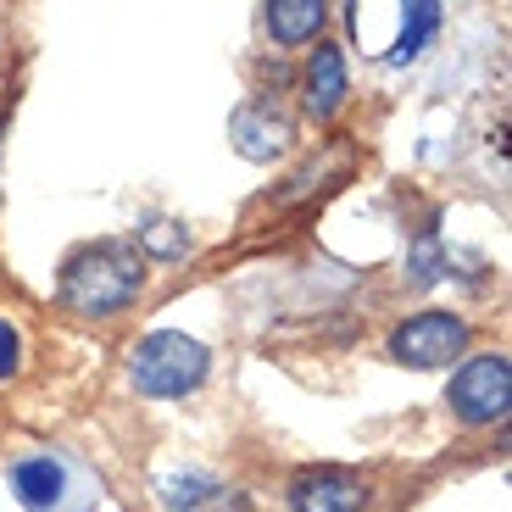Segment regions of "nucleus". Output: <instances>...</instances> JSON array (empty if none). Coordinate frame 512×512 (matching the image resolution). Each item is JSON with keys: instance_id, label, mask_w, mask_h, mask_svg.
<instances>
[{"instance_id": "f257e3e1", "label": "nucleus", "mask_w": 512, "mask_h": 512, "mask_svg": "<svg viewBox=\"0 0 512 512\" xmlns=\"http://www.w3.org/2000/svg\"><path fill=\"white\" fill-rule=\"evenodd\" d=\"M145 284V256L128 251L117 240H101V245H84V251L67 256L62 268V301L84 318H106V312L128 307Z\"/></svg>"}, {"instance_id": "20e7f679", "label": "nucleus", "mask_w": 512, "mask_h": 512, "mask_svg": "<svg viewBox=\"0 0 512 512\" xmlns=\"http://www.w3.org/2000/svg\"><path fill=\"white\" fill-rule=\"evenodd\" d=\"M462 346H468V329L457 312H418L390 334V357L412 362V368H446Z\"/></svg>"}, {"instance_id": "9d476101", "label": "nucleus", "mask_w": 512, "mask_h": 512, "mask_svg": "<svg viewBox=\"0 0 512 512\" xmlns=\"http://www.w3.org/2000/svg\"><path fill=\"white\" fill-rule=\"evenodd\" d=\"M323 17H329L323 0H268V34L279 45H307V39H318Z\"/></svg>"}, {"instance_id": "7ed1b4c3", "label": "nucleus", "mask_w": 512, "mask_h": 512, "mask_svg": "<svg viewBox=\"0 0 512 512\" xmlns=\"http://www.w3.org/2000/svg\"><path fill=\"white\" fill-rule=\"evenodd\" d=\"M507 401H512V362L507 357H474L462 362L457 379H451V412L462 423H496L507 418Z\"/></svg>"}, {"instance_id": "f8f14e48", "label": "nucleus", "mask_w": 512, "mask_h": 512, "mask_svg": "<svg viewBox=\"0 0 512 512\" xmlns=\"http://www.w3.org/2000/svg\"><path fill=\"white\" fill-rule=\"evenodd\" d=\"M184 245H190V234H184V223L151 218V223L140 229V256H184Z\"/></svg>"}, {"instance_id": "1a4fd4ad", "label": "nucleus", "mask_w": 512, "mask_h": 512, "mask_svg": "<svg viewBox=\"0 0 512 512\" xmlns=\"http://www.w3.org/2000/svg\"><path fill=\"white\" fill-rule=\"evenodd\" d=\"M340 101H346V62H340L334 45H318V56H312V67H307V112L334 117Z\"/></svg>"}, {"instance_id": "423d86ee", "label": "nucleus", "mask_w": 512, "mask_h": 512, "mask_svg": "<svg viewBox=\"0 0 512 512\" xmlns=\"http://www.w3.org/2000/svg\"><path fill=\"white\" fill-rule=\"evenodd\" d=\"M67 462H56V457H23V462H12V490H17V501H23L28 512H67L62 501H67Z\"/></svg>"}, {"instance_id": "39448f33", "label": "nucleus", "mask_w": 512, "mask_h": 512, "mask_svg": "<svg viewBox=\"0 0 512 512\" xmlns=\"http://www.w3.org/2000/svg\"><path fill=\"white\" fill-rule=\"evenodd\" d=\"M362 507H368V485L346 468L301 474L290 490V512H362Z\"/></svg>"}, {"instance_id": "ddd939ff", "label": "nucleus", "mask_w": 512, "mask_h": 512, "mask_svg": "<svg viewBox=\"0 0 512 512\" xmlns=\"http://www.w3.org/2000/svg\"><path fill=\"white\" fill-rule=\"evenodd\" d=\"M12 368H17V329L0 318V373H12Z\"/></svg>"}, {"instance_id": "f03ea898", "label": "nucleus", "mask_w": 512, "mask_h": 512, "mask_svg": "<svg viewBox=\"0 0 512 512\" xmlns=\"http://www.w3.org/2000/svg\"><path fill=\"white\" fill-rule=\"evenodd\" d=\"M206 346L179 329H156L134 346V384L145 396H184L206 379Z\"/></svg>"}, {"instance_id": "9b49d317", "label": "nucleus", "mask_w": 512, "mask_h": 512, "mask_svg": "<svg viewBox=\"0 0 512 512\" xmlns=\"http://www.w3.org/2000/svg\"><path fill=\"white\" fill-rule=\"evenodd\" d=\"M435 28H440V0H401V34L390 45V62H412L435 39Z\"/></svg>"}, {"instance_id": "0eeeda50", "label": "nucleus", "mask_w": 512, "mask_h": 512, "mask_svg": "<svg viewBox=\"0 0 512 512\" xmlns=\"http://www.w3.org/2000/svg\"><path fill=\"white\" fill-rule=\"evenodd\" d=\"M156 496H162L167 512H245V501L229 485H218L206 474H167L156 479Z\"/></svg>"}, {"instance_id": "6e6552de", "label": "nucleus", "mask_w": 512, "mask_h": 512, "mask_svg": "<svg viewBox=\"0 0 512 512\" xmlns=\"http://www.w3.org/2000/svg\"><path fill=\"white\" fill-rule=\"evenodd\" d=\"M229 140L240 156H251V162H273V156L290 145V123L273 112H256V106H240V112L229 117Z\"/></svg>"}]
</instances>
